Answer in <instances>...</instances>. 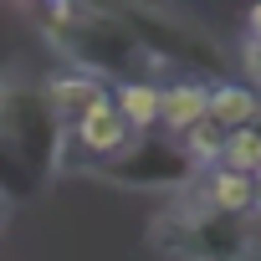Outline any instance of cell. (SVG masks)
I'll return each mask as SVG.
<instances>
[{
	"label": "cell",
	"mask_w": 261,
	"mask_h": 261,
	"mask_svg": "<svg viewBox=\"0 0 261 261\" xmlns=\"http://www.w3.org/2000/svg\"><path fill=\"white\" fill-rule=\"evenodd\" d=\"M72 128H77V144H82L87 154H97V159H118V154H128V144L139 139L134 128L118 118L113 97H97L92 108H82V113L72 118Z\"/></svg>",
	"instance_id": "cell-1"
},
{
	"label": "cell",
	"mask_w": 261,
	"mask_h": 261,
	"mask_svg": "<svg viewBox=\"0 0 261 261\" xmlns=\"http://www.w3.org/2000/svg\"><path fill=\"white\" fill-rule=\"evenodd\" d=\"M205 118L225 134L236 128H261V92H251L246 82H220V87H205Z\"/></svg>",
	"instance_id": "cell-2"
},
{
	"label": "cell",
	"mask_w": 261,
	"mask_h": 261,
	"mask_svg": "<svg viewBox=\"0 0 261 261\" xmlns=\"http://www.w3.org/2000/svg\"><path fill=\"white\" fill-rule=\"evenodd\" d=\"M205 205L215 210V215H230V220H246V215H256V205H251V179L246 174H236V169H210V179H205Z\"/></svg>",
	"instance_id": "cell-3"
},
{
	"label": "cell",
	"mask_w": 261,
	"mask_h": 261,
	"mask_svg": "<svg viewBox=\"0 0 261 261\" xmlns=\"http://www.w3.org/2000/svg\"><path fill=\"white\" fill-rule=\"evenodd\" d=\"M113 108H118V118L134 128V134H149V128L159 123V87L144 82V77H128V82H118Z\"/></svg>",
	"instance_id": "cell-4"
},
{
	"label": "cell",
	"mask_w": 261,
	"mask_h": 261,
	"mask_svg": "<svg viewBox=\"0 0 261 261\" xmlns=\"http://www.w3.org/2000/svg\"><path fill=\"white\" fill-rule=\"evenodd\" d=\"M205 118V87L200 82H174V87H159V128L179 139L190 123Z\"/></svg>",
	"instance_id": "cell-5"
},
{
	"label": "cell",
	"mask_w": 261,
	"mask_h": 261,
	"mask_svg": "<svg viewBox=\"0 0 261 261\" xmlns=\"http://www.w3.org/2000/svg\"><path fill=\"white\" fill-rule=\"evenodd\" d=\"M97 97H108V87H102V77L97 72H67V77H57L51 82V102L62 108V113H82V108H92Z\"/></svg>",
	"instance_id": "cell-6"
},
{
	"label": "cell",
	"mask_w": 261,
	"mask_h": 261,
	"mask_svg": "<svg viewBox=\"0 0 261 261\" xmlns=\"http://www.w3.org/2000/svg\"><path fill=\"white\" fill-rule=\"evenodd\" d=\"M220 169H236V174H261V128H236L225 134V149H220Z\"/></svg>",
	"instance_id": "cell-7"
},
{
	"label": "cell",
	"mask_w": 261,
	"mask_h": 261,
	"mask_svg": "<svg viewBox=\"0 0 261 261\" xmlns=\"http://www.w3.org/2000/svg\"><path fill=\"white\" fill-rule=\"evenodd\" d=\"M179 149H185L190 164H215L220 149H225V128H215L210 118H200V123H190L179 134Z\"/></svg>",
	"instance_id": "cell-8"
},
{
	"label": "cell",
	"mask_w": 261,
	"mask_h": 261,
	"mask_svg": "<svg viewBox=\"0 0 261 261\" xmlns=\"http://www.w3.org/2000/svg\"><path fill=\"white\" fill-rule=\"evenodd\" d=\"M246 72L261 82V41H246Z\"/></svg>",
	"instance_id": "cell-9"
},
{
	"label": "cell",
	"mask_w": 261,
	"mask_h": 261,
	"mask_svg": "<svg viewBox=\"0 0 261 261\" xmlns=\"http://www.w3.org/2000/svg\"><path fill=\"white\" fill-rule=\"evenodd\" d=\"M246 26H251V41H261V6H256V11L246 16Z\"/></svg>",
	"instance_id": "cell-10"
},
{
	"label": "cell",
	"mask_w": 261,
	"mask_h": 261,
	"mask_svg": "<svg viewBox=\"0 0 261 261\" xmlns=\"http://www.w3.org/2000/svg\"><path fill=\"white\" fill-rule=\"evenodd\" d=\"M251 205L261 210V174H251Z\"/></svg>",
	"instance_id": "cell-11"
}]
</instances>
